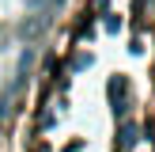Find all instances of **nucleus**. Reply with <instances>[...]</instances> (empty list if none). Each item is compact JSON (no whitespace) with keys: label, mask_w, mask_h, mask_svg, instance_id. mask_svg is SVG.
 I'll list each match as a JSON object with an SVG mask.
<instances>
[{"label":"nucleus","mask_w":155,"mask_h":152,"mask_svg":"<svg viewBox=\"0 0 155 152\" xmlns=\"http://www.w3.org/2000/svg\"><path fill=\"white\" fill-rule=\"evenodd\" d=\"M136 141H140V129H136V126H121V133H117L121 148H129V144H136Z\"/></svg>","instance_id":"f257e3e1"},{"label":"nucleus","mask_w":155,"mask_h":152,"mask_svg":"<svg viewBox=\"0 0 155 152\" xmlns=\"http://www.w3.org/2000/svg\"><path fill=\"white\" fill-rule=\"evenodd\" d=\"M106 30H110V34H114V30H121V19H117V15H110V19H106Z\"/></svg>","instance_id":"f03ea898"}]
</instances>
